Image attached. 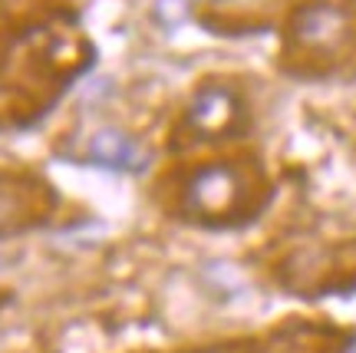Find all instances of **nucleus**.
Instances as JSON below:
<instances>
[{
    "label": "nucleus",
    "mask_w": 356,
    "mask_h": 353,
    "mask_svg": "<svg viewBox=\"0 0 356 353\" xmlns=\"http://www.w3.org/2000/svg\"><path fill=\"white\" fill-rule=\"evenodd\" d=\"M280 70L297 79L356 73V0H297L284 20Z\"/></svg>",
    "instance_id": "f257e3e1"
},
{
    "label": "nucleus",
    "mask_w": 356,
    "mask_h": 353,
    "mask_svg": "<svg viewBox=\"0 0 356 353\" xmlns=\"http://www.w3.org/2000/svg\"><path fill=\"white\" fill-rule=\"evenodd\" d=\"M274 198V185L257 155H228L195 165L181 182V214L202 228H244Z\"/></svg>",
    "instance_id": "f03ea898"
},
{
    "label": "nucleus",
    "mask_w": 356,
    "mask_h": 353,
    "mask_svg": "<svg viewBox=\"0 0 356 353\" xmlns=\"http://www.w3.org/2000/svg\"><path fill=\"white\" fill-rule=\"evenodd\" d=\"M251 129V102L238 83L225 76H208L191 93L181 132L188 142H231L248 136Z\"/></svg>",
    "instance_id": "7ed1b4c3"
},
{
    "label": "nucleus",
    "mask_w": 356,
    "mask_h": 353,
    "mask_svg": "<svg viewBox=\"0 0 356 353\" xmlns=\"http://www.w3.org/2000/svg\"><path fill=\"white\" fill-rule=\"evenodd\" d=\"M56 208V191L33 175L0 172V238L40 228Z\"/></svg>",
    "instance_id": "20e7f679"
},
{
    "label": "nucleus",
    "mask_w": 356,
    "mask_h": 353,
    "mask_svg": "<svg viewBox=\"0 0 356 353\" xmlns=\"http://www.w3.org/2000/svg\"><path fill=\"white\" fill-rule=\"evenodd\" d=\"M86 162L102 165V168H115V172H139L149 162V152L129 132L119 129H99L86 146Z\"/></svg>",
    "instance_id": "39448f33"
},
{
    "label": "nucleus",
    "mask_w": 356,
    "mask_h": 353,
    "mask_svg": "<svg viewBox=\"0 0 356 353\" xmlns=\"http://www.w3.org/2000/svg\"><path fill=\"white\" fill-rule=\"evenodd\" d=\"M346 353H356V343H353V347H350V350H346Z\"/></svg>",
    "instance_id": "423d86ee"
}]
</instances>
